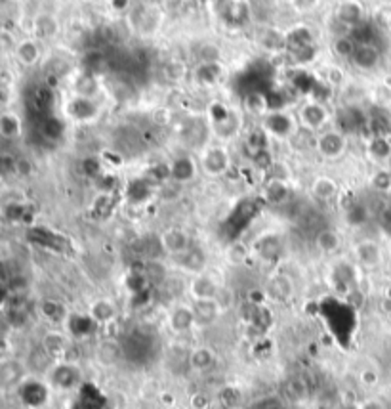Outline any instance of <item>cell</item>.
<instances>
[{
	"label": "cell",
	"instance_id": "cell-1",
	"mask_svg": "<svg viewBox=\"0 0 391 409\" xmlns=\"http://www.w3.org/2000/svg\"><path fill=\"white\" fill-rule=\"evenodd\" d=\"M197 161H199L200 174H205L208 178L225 176L231 169L229 147L223 142L208 144V146L202 147Z\"/></svg>",
	"mask_w": 391,
	"mask_h": 409
},
{
	"label": "cell",
	"instance_id": "cell-2",
	"mask_svg": "<svg viewBox=\"0 0 391 409\" xmlns=\"http://www.w3.org/2000/svg\"><path fill=\"white\" fill-rule=\"evenodd\" d=\"M294 115H296L299 128L315 132V134L329 128L330 121H332V113L327 108V103H322L319 100L302 101L294 111Z\"/></svg>",
	"mask_w": 391,
	"mask_h": 409
},
{
	"label": "cell",
	"instance_id": "cell-3",
	"mask_svg": "<svg viewBox=\"0 0 391 409\" xmlns=\"http://www.w3.org/2000/svg\"><path fill=\"white\" fill-rule=\"evenodd\" d=\"M261 131L266 132L269 138L286 142V140L294 138V134L299 131V126L294 113L284 111V109H277V111H266L261 115Z\"/></svg>",
	"mask_w": 391,
	"mask_h": 409
},
{
	"label": "cell",
	"instance_id": "cell-4",
	"mask_svg": "<svg viewBox=\"0 0 391 409\" xmlns=\"http://www.w3.org/2000/svg\"><path fill=\"white\" fill-rule=\"evenodd\" d=\"M315 151L324 161H338L347 151V138L336 126H329L315 134Z\"/></svg>",
	"mask_w": 391,
	"mask_h": 409
},
{
	"label": "cell",
	"instance_id": "cell-5",
	"mask_svg": "<svg viewBox=\"0 0 391 409\" xmlns=\"http://www.w3.org/2000/svg\"><path fill=\"white\" fill-rule=\"evenodd\" d=\"M159 243H161L162 253L170 258H177V256H182L191 249L189 233L185 232L184 228H177V226L162 230L161 235H159Z\"/></svg>",
	"mask_w": 391,
	"mask_h": 409
},
{
	"label": "cell",
	"instance_id": "cell-6",
	"mask_svg": "<svg viewBox=\"0 0 391 409\" xmlns=\"http://www.w3.org/2000/svg\"><path fill=\"white\" fill-rule=\"evenodd\" d=\"M353 256H355V260L360 268H367V270H374L383 260L382 247L372 240H363L359 243H355L353 245Z\"/></svg>",
	"mask_w": 391,
	"mask_h": 409
},
{
	"label": "cell",
	"instance_id": "cell-7",
	"mask_svg": "<svg viewBox=\"0 0 391 409\" xmlns=\"http://www.w3.org/2000/svg\"><path fill=\"white\" fill-rule=\"evenodd\" d=\"M170 178L177 184H189L199 176V161L191 155H177L174 161L170 162Z\"/></svg>",
	"mask_w": 391,
	"mask_h": 409
},
{
	"label": "cell",
	"instance_id": "cell-8",
	"mask_svg": "<svg viewBox=\"0 0 391 409\" xmlns=\"http://www.w3.org/2000/svg\"><path fill=\"white\" fill-rule=\"evenodd\" d=\"M187 363H189V369L193 373H208L216 367L218 363V354L212 347H207V344H197L189 350V356H187Z\"/></svg>",
	"mask_w": 391,
	"mask_h": 409
},
{
	"label": "cell",
	"instance_id": "cell-9",
	"mask_svg": "<svg viewBox=\"0 0 391 409\" xmlns=\"http://www.w3.org/2000/svg\"><path fill=\"white\" fill-rule=\"evenodd\" d=\"M88 319L96 325H109L115 322L119 317V308L116 304L111 299H105V297H100V299H94L90 304H88Z\"/></svg>",
	"mask_w": 391,
	"mask_h": 409
},
{
	"label": "cell",
	"instance_id": "cell-10",
	"mask_svg": "<svg viewBox=\"0 0 391 409\" xmlns=\"http://www.w3.org/2000/svg\"><path fill=\"white\" fill-rule=\"evenodd\" d=\"M197 327L191 304H176L168 314V329L174 335H185Z\"/></svg>",
	"mask_w": 391,
	"mask_h": 409
},
{
	"label": "cell",
	"instance_id": "cell-11",
	"mask_svg": "<svg viewBox=\"0 0 391 409\" xmlns=\"http://www.w3.org/2000/svg\"><path fill=\"white\" fill-rule=\"evenodd\" d=\"M222 285L210 274H197L189 281V294L191 301H205V299H218Z\"/></svg>",
	"mask_w": 391,
	"mask_h": 409
},
{
	"label": "cell",
	"instance_id": "cell-12",
	"mask_svg": "<svg viewBox=\"0 0 391 409\" xmlns=\"http://www.w3.org/2000/svg\"><path fill=\"white\" fill-rule=\"evenodd\" d=\"M193 314H195V322L197 327H208V325L216 324L223 314V306L220 304L218 299H205V301H191Z\"/></svg>",
	"mask_w": 391,
	"mask_h": 409
},
{
	"label": "cell",
	"instance_id": "cell-13",
	"mask_svg": "<svg viewBox=\"0 0 391 409\" xmlns=\"http://www.w3.org/2000/svg\"><path fill=\"white\" fill-rule=\"evenodd\" d=\"M334 17L345 27H357L365 19V6L359 0H340Z\"/></svg>",
	"mask_w": 391,
	"mask_h": 409
},
{
	"label": "cell",
	"instance_id": "cell-14",
	"mask_svg": "<svg viewBox=\"0 0 391 409\" xmlns=\"http://www.w3.org/2000/svg\"><path fill=\"white\" fill-rule=\"evenodd\" d=\"M382 62L380 50L370 42H359L351 56V63L363 71H374Z\"/></svg>",
	"mask_w": 391,
	"mask_h": 409
},
{
	"label": "cell",
	"instance_id": "cell-15",
	"mask_svg": "<svg viewBox=\"0 0 391 409\" xmlns=\"http://www.w3.org/2000/svg\"><path fill=\"white\" fill-rule=\"evenodd\" d=\"M309 193L313 195V199L321 201V203H330L338 197L340 193V185L332 176H324L319 174L311 180L309 184Z\"/></svg>",
	"mask_w": 391,
	"mask_h": 409
},
{
	"label": "cell",
	"instance_id": "cell-16",
	"mask_svg": "<svg viewBox=\"0 0 391 409\" xmlns=\"http://www.w3.org/2000/svg\"><path fill=\"white\" fill-rule=\"evenodd\" d=\"M290 182H286V180L269 178L268 182H266V185H263V197H266L271 205H284L286 201L290 199Z\"/></svg>",
	"mask_w": 391,
	"mask_h": 409
},
{
	"label": "cell",
	"instance_id": "cell-17",
	"mask_svg": "<svg viewBox=\"0 0 391 409\" xmlns=\"http://www.w3.org/2000/svg\"><path fill=\"white\" fill-rule=\"evenodd\" d=\"M315 247L321 255H336L342 249V235L332 228H324L315 235Z\"/></svg>",
	"mask_w": 391,
	"mask_h": 409
},
{
	"label": "cell",
	"instance_id": "cell-18",
	"mask_svg": "<svg viewBox=\"0 0 391 409\" xmlns=\"http://www.w3.org/2000/svg\"><path fill=\"white\" fill-rule=\"evenodd\" d=\"M14 52H16L17 62L25 65V67H33V65H37L40 62V47L39 42L35 39H24L19 40L14 48Z\"/></svg>",
	"mask_w": 391,
	"mask_h": 409
},
{
	"label": "cell",
	"instance_id": "cell-19",
	"mask_svg": "<svg viewBox=\"0 0 391 409\" xmlns=\"http://www.w3.org/2000/svg\"><path fill=\"white\" fill-rule=\"evenodd\" d=\"M174 262L180 264V268H184L185 272H189L191 276H197V274H202L205 268H207V258L202 255L200 249H189L187 253H184L177 258H172Z\"/></svg>",
	"mask_w": 391,
	"mask_h": 409
},
{
	"label": "cell",
	"instance_id": "cell-20",
	"mask_svg": "<svg viewBox=\"0 0 391 409\" xmlns=\"http://www.w3.org/2000/svg\"><path fill=\"white\" fill-rule=\"evenodd\" d=\"M33 31L40 39H54L60 33V22L52 14H39L33 22Z\"/></svg>",
	"mask_w": 391,
	"mask_h": 409
},
{
	"label": "cell",
	"instance_id": "cell-21",
	"mask_svg": "<svg viewBox=\"0 0 391 409\" xmlns=\"http://www.w3.org/2000/svg\"><path fill=\"white\" fill-rule=\"evenodd\" d=\"M21 134V119L12 113V111H4L0 113V136L14 140Z\"/></svg>",
	"mask_w": 391,
	"mask_h": 409
},
{
	"label": "cell",
	"instance_id": "cell-22",
	"mask_svg": "<svg viewBox=\"0 0 391 409\" xmlns=\"http://www.w3.org/2000/svg\"><path fill=\"white\" fill-rule=\"evenodd\" d=\"M332 54L340 58V60H349L351 62V56L355 52V48H357V42L349 37V35H336L334 39H332Z\"/></svg>",
	"mask_w": 391,
	"mask_h": 409
},
{
	"label": "cell",
	"instance_id": "cell-23",
	"mask_svg": "<svg viewBox=\"0 0 391 409\" xmlns=\"http://www.w3.org/2000/svg\"><path fill=\"white\" fill-rule=\"evenodd\" d=\"M199 60L202 65H218L222 62V48L214 42H202L199 47Z\"/></svg>",
	"mask_w": 391,
	"mask_h": 409
},
{
	"label": "cell",
	"instance_id": "cell-24",
	"mask_svg": "<svg viewBox=\"0 0 391 409\" xmlns=\"http://www.w3.org/2000/svg\"><path fill=\"white\" fill-rule=\"evenodd\" d=\"M269 294H271V299L275 297V299H279V301L288 299V297L292 294L290 279L283 278V276L271 279V281H269Z\"/></svg>",
	"mask_w": 391,
	"mask_h": 409
},
{
	"label": "cell",
	"instance_id": "cell-25",
	"mask_svg": "<svg viewBox=\"0 0 391 409\" xmlns=\"http://www.w3.org/2000/svg\"><path fill=\"white\" fill-rule=\"evenodd\" d=\"M67 337L63 335V333H50L46 337V342H44V347H46V350L50 352V354L54 356H62L63 352H65V348H67Z\"/></svg>",
	"mask_w": 391,
	"mask_h": 409
},
{
	"label": "cell",
	"instance_id": "cell-26",
	"mask_svg": "<svg viewBox=\"0 0 391 409\" xmlns=\"http://www.w3.org/2000/svg\"><path fill=\"white\" fill-rule=\"evenodd\" d=\"M58 369H60L58 377H55L58 385L73 386L75 383H77L78 378H80L78 371H75V365H71V363H60V367H58Z\"/></svg>",
	"mask_w": 391,
	"mask_h": 409
},
{
	"label": "cell",
	"instance_id": "cell-27",
	"mask_svg": "<svg viewBox=\"0 0 391 409\" xmlns=\"http://www.w3.org/2000/svg\"><path fill=\"white\" fill-rule=\"evenodd\" d=\"M370 185L378 190V192L388 193L391 190V172L385 169L376 170L374 174L370 176Z\"/></svg>",
	"mask_w": 391,
	"mask_h": 409
},
{
	"label": "cell",
	"instance_id": "cell-28",
	"mask_svg": "<svg viewBox=\"0 0 391 409\" xmlns=\"http://www.w3.org/2000/svg\"><path fill=\"white\" fill-rule=\"evenodd\" d=\"M227 258L231 264H243L248 258V247L243 243H233L227 251Z\"/></svg>",
	"mask_w": 391,
	"mask_h": 409
},
{
	"label": "cell",
	"instance_id": "cell-29",
	"mask_svg": "<svg viewBox=\"0 0 391 409\" xmlns=\"http://www.w3.org/2000/svg\"><path fill=\"white\" fill-rule=\"evenodd\" d=\"M290 4L298 14H311L321 4V0H290Z\"/></svg>",
	"mask_w": 391,
	"mask_h": 409
},
{
	"label": "cell",
	"instance_id": "cell-30",
	"mask_svg": "<svg viewBox=\"0 0 391 409\" xmlns=\"http://www.w3.org/2000/svg\"><path fill=\"white\" fill-rule=\"evenodd\" d=\"M359 381L363 386H368V388H372V386L378 385V381H380V375H378V371L372 369V367H365V369L359 373Z\"/></svg>",
	"mask_w": 391,
	"mask_h": 409
},
{
	"label": "cell",
	"instance_id": "cell-31",
	"mask_svg": "<svg viewBox=\"0 0 391 409\" xmlns=\"http://www.w3.org/2000/svg\"><path fill=\"white\" fill-rule=\"evenodd\" d=\"M189 406H191V409H212V400L208 398V394L197 392L191 396Z\"/></svg>",
	"mask_w": 391,
	"mask_h": 409
},
{
	"label": "cell",
	"instance_id": "cell-32",
	"mask_svg": "<svg viewBox=\"0 0 391 409\" xmlns=\"http://www.w3.org/2000/svg\"><path fill=\"white\" fill-rule=\"evenodd\" d=\"M378 24H382L383 27H391V6H383L378 12Z\"/></svg>",
	"mask_w": 391,
	"mask_h": 409
},
{
	"label": "cell",
	"instance_id": "cell-33",
	"mask_svg": "<svg viewBox=\"0 0 391 409\" xmlns=\"http://www.w3.org/2000/svg\"><path fill=\"white\" fill-rule=\"evenodd\" d=\"M359 409H388V408H385L380 400H376V398H368V400H365L363 403H360Z\"/></svg>",
	"mask_w": 391,
	"mask_h": 409
},
{
	"label": "cell",
	"instance_id": "cell-34",
	"mask_svg": "<svg viewBox=\"0 0 391 409\" xmlns=\"http://www.w3.org/2000/svg\"><path fill=\"white\" fill-rule=\"evenodd\" d=\"M383 297H385V301L391 302V285L385 287V293H383Z\"/></svg>",
	"mask_w": 391,
	"mask_h": 409
},
{
	"label": "cell",
	"instance_id": "cell-35",
	"mask_svg": "<svg viewBox=\"0 0 391 409\" xmlns=\"http://www.w3.org/2000/svg\"><path fill=\"white\" fill-rule=\"evenodd\" d=\"M388 199H390V203H391V190H390V192H388Z\"/></svg>",
	"mask_w": 391,
	"mask_h": 409
},
{
	"label": "cell",
	"instance_id": "cell-36",
	"mask_svg": "<svg viewBox=\"0 0 391 409\" xmlns=\"http://www.w3.org/2000/svg\"><path fill=\"white\" fill-rule=\"evenodd\" d=\"M279 2H290V0H279Z\"/></svg>",
	"mask_w": 391,
	"mask_h": 409
},
{
	"label": "cell",
	"instance_id": "cell-37",
	"mask_svg": "<svg viewBox=\"0 0 391 409\" xmlns=\"http://www.w3.org/2000/svg\"><path fill=\"white\" fill-rule=\"evenodd\" d=\"M212 409H225V408H212Z\"/></svg>",
	"mask_w": 391,
	"mask_h": 409
},
{
	"label": "cell",
	"instance_id": "cell-38",
	"mask_svg": "<svg viewBox=\"0 0 391 409\" xmlns=\"http://www.w3.org/2000/svg\"><path fill=\"white\" fill-rule=\"evenodd\" d=\"M332 2H340V0H332Z\"/></svg>",
	"mask_w": 391,
	"mask_h": 409
}]
</instances>
